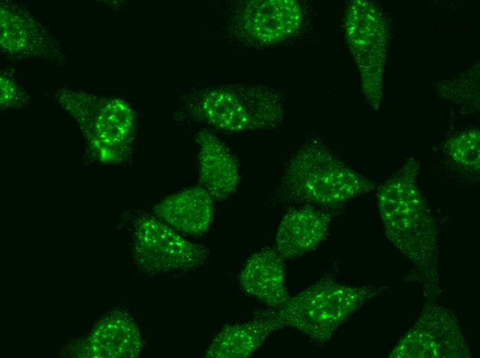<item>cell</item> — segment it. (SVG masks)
Segmentation results:
<instances>
[{
	"label": "cell",
	"mask_w": 480,
	"mask_h": 358,
	"mask_svg": "<svg viewBox=\"0 0 480 358\" xmlns=\"http://www.w3.org/2000/svg\"><path fill=\"white\" fill-rule=\"evenodd\" d=\"M419 163L408 159L379 186L377 204L386 237L433 291L438 284V229L419 187Z\"/></svg>",
	"instance_id": "cell-1"
},
{
	"label": "cell",
	"mask_w": 480,
	"mask_h": 358,
	"mask_svg": "<svg viewBox=\"0 0 480 358\" xmlns=\"http://www.w3.org/2000/svg\"><path fill=\"white\" fill-rule=\"evenodd\" d=\"M281 91L260 84H228L182 96L179 118L226 133L271 129L284 115Z\"/></svg>",
	"instance_id": "cell-2"
},
{
	"label": "cell",
	"mask_w": 480,
	"mask_h": 358,
	"mask_svg": "<svg viewBox=\"0 0 480 358\" xmlns=\"http://www.w3.org/2000/svg\"><path fill=\"white\" fill-rule=\"evenodd\" d=\"M377 186V182L341 161L320 140L310 138L287 163L277 192L288 203L334 208Z\"/></svg>",
	"instance_id": "cell-3"
},
{
	"label": "cell",
	"mask_w": 480,
	"mask_h": 358,
	"mask_svg": "<svg viewBox=\"0 0 480 358\" xmlns=\"http://www.w3.org/2000/svg\"><path fill=\"white\" fill-rule=\"evenodd\" d=\"M381 288L346 285L326 277L277 308L258 310L254 314L273 318L283 328L304 333L317 344L328 341L336 330Z\"/></svg>",
	"instance_id": "cell-4"
},
{
	"label": "cell",
	"mask_w": 480,
	"mask_h": 358,
	"mask_svg": "<svg viewBox=\"0 0 480 358\" xmlns=\"http://www.w3.org/2000/svg\"><path fill=\"white\" fill-rule=\"evenodd\" d=\"M55 98L77 122L90 150L101 162L117 164L129 156L137 119L126 101L67 88L57 90Z\"/></svg>",
	"instance_id": "cell-5"
},
{
	"label": "cell",
	"mask_w": 480,
	"mask_h": 358,
	"mask_svg": "<svg viewBox=\"0 0 480 358\" xmlns=\"http://www.w3.org/2000/svg\"><path fill=\"white\" fill-rule=\"evenodd\" d=\"M345 32L360 72L364 95L377 110L386 49L385 23L377 7L370 1H351L345 13Z\"/></svg>",
	"instance_id": "cell-6"
},
{
	"label": "cell",
	"mask_w": 480,
	"mask_h": 358,
	"mask_svg": "<svg viewBox=\"0 0 480 358\" xmlns=\"http://www.w3.org/2000/svg\"><path fill=\"white\" fill-rule=\"evenodd\" d=\"M229 34L242 43L268 47L282 43L301 30L304 10L297 0H244L228 14Z\"/></svg>",
	"instance_id": "cell-7"
},
{
	"label": "cell",
	"mask_w": 480,
	"mask_h": 358,
	"mask_svg": "<svg viewBox=\"0 0 480 358\" xmlns=\"http://www.w3.org/2000/svg\"><path fill=\"white\" fill-rule=\"evenodd\" d=\"M133 255L143 273L154 275L199 268L207 251L154 215H141L134 223Z\"/></svg>",
	"instance_id": "cell-8"
},
{
	"label": "cell",
	"mask_w": 480,
	"mask_h": 358,
	"mask_svg": "<svg viewBox=\"0 0 480 358\" xmlns=\"http://www.w3.org/2000/svg\"><path fill=\"white\" fill-rule=\"evenodd\" d=\"M469 348L454 315L427 303L417 322L398 342L390 357H470Z\"/></svg>",
	"instance_id": "cell-9"
},
{
	"label": "cell",
	"mask_w": 480,
	"mask_h": 358,
	"mask_svg": "<svg viewBox=\"0 0 480 358\" xmlns=\"http://www.w3.org/2000/svg\"><path fill=\"white\" fill-rule=\"evenodd\" d=\"M1 50L19 57L59 58L57 41L28 12L19 5H0Z\"/></svg>",
	"instance_id": "cell-10"
},
{
	"label": "cell",
	"mask_w": 480,
	"mask_h": 358,
	"mask_svg": "<svg viewBox=\"0 0 480 358\" xmlns=\"http://www.w3.org/2000/svg\"><path fill=\"white\" fill-rule=\"evenodd\" d=\"M330 222V213L312 205L292 209L278 226L273 247L284 260L301 257L325 239Z\"/></svg>",
	"instance_id": "cell-11"
},
{
	"label": "cell",
	"mask_w": 480,
	"mask_h": 358,
	"mask_svg": "<svg viewBox=\"0 0 480 358\" xmlns=\"http://www.w3.org/2000/svg\"><path fill=\"white\" fill-rule=\"evenodd\" d=\"M199 145L200 185L214 200L222 201L237 189L240 181L238 161L228 147L210 130L202 129L195 137Z\"/></svg>",
	"instance_id": "cell-12"
},
{
	"label": "cell",
	"mask_w": 480,
	"mask_h": 358,
	"mask_svg": "<svg viewBox=\"0 0 480 358\" xmlns=\"http://www.w3.org/2000/svg\"><path fill=\"white\" fill-rule=\"evenodd\" d=\"M214 200L199 185L164 198L154 206L153 214L181 234L201 235L213 222Z\"/></svg>",
	"instance_id": "cell-13"
},
{
	"label": "cell",
	"mask_w": 480,
	"mask_h": 358,
	"mask_svg": "<svg viewBox=\"0 0 480 358\" xmlns=\"http://www.w3.org/2000/svg\"><path fill=\"white\" fill-rule=\"evenodd\" d=\"M284 261L273 246L255 252L239 274L241 288L268 308L283 306L290 297L286 284Z\"/></svg>",
	"instance_id": "cell-14"
},
{
	"label": "cell",
	"mask_w": 480,
	"mask_h": 358,
	"mask_svg": "<svg viewBox=\"0 0 480 358\" xmlns=\"http://www.w3.org/2000/svg\"><path fill=\"white\" fill-rule=\"evenodd\" d=\"M83 355L96 358H133L143 344L139 328L131 316L121 310L108 313L81 344Z\"/></svg>",
	"instance_id": "cell-15"
},
{
	"label": "cell",
	"mask_w": 480,
	"mask_h": 358,
	"mask_svg": "<svg viewBox=\"0 0 480 358\" xmlns=\"http://www.w3.org/2000/svg\"><path fill=\"white\" fill-rule=\"evenodd\" d=\"M254 315L252 320L223 327L212 339L203 357H248L272 333L283 328L272 317Z\"/></svg>",
	"instance_id": "cell-16"
},
{
	"label": "cell",
	"mask_w": 480,
	"mask_h": 358,
	"mask_svg": "<svg viewBox=\"0 0 480 358\" xmlns=\"http://www.w3.org/2000/svg\"><path fill=\"white\" fill-rule=\"evenodd\" d=\"M479 135L476 129L463 131L450 138L444 145V151L455 172L466 178H479Z\"/></svg>",
	"instance_id": "cell-17"
},
{
	"label": "cell",
	"mask_w": 480,
	"mask_h": 358,
	"mask_svg": "<svg viewBox=\"0 0 480 358\" xmlns=\"http://www.w3.org/2000/svg\"><path fill=\"white\" fill-rule=\"evenodd\" d=\"M1 107L8 108L16 107L26 101L27 94L19 85L12 78L1 74Z\"/></svg>",
	"instance_id": "cell-18"
}]
</instances>
